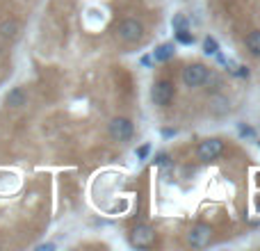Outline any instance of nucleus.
Wrapping results in <instances>:
<instances>
[{
    "mask_svg": "<svg viewBox=\"0 0 260 251\" xmlns=\"http://www.w3.org/2000/svg\"><path fill=\"white\" fill-rule=\"evenodd\" d=\"M146 153H148V146H142V148L137 151V155H139V158H146Z\"/></svg>",
    "mask_w": 260,
    "mask_h": 251,
    "instance_id": "15",
    "label": "nucleus"
},
{
    "mask_svg": "<svg viewBox=\"0 0 260 251\" xmlns=\"http://www.w3.org/2000/svg\"><path fill=\"white\" fill-rule=\"evenodd\" d=\"M110 135H112V139H117V142H128V139L133 137V123L123 117L112 119V121H110Z\"/></svg>",
    "mask_w": 260,
    "mask_h": 251,
    "instance_id": "7",
    "label": "nucleus"
},
{
    "mask_svg": "<svg viewBox=\"0 0 260 251\" xmlns=\"http://www.w3.org/2000/svg\"><path fill=\"white\" fill-rule=\"evenodd\" d=\"M157 165H165V162H167V155H157Z\"/></svg>",
    "mask_w": 260,
    "mask_h": 251,
    "instance_id": "16",
    "label": "nucleus"
},
{
    "mask_svg": "<svg viewBox=\"0 0 260 251\" xmlns=\"http://www.w3.org/2000/svg\"><path fill=\"white\" fill-rule=\"evenodd\" d=\"M142 35H144V27L135 18H126V21H121L117 25V37L123 44H135V41L142 39Z\"/></svg>",
    "mask_w": 260,
    "mask_h": 251,
    "instance_id": "1",
    "label": "nucleus"
},
{
    "mask_svg": "<svg viewBox=\"0 0 260 251\" xmlns=\"http://www.w3.org/2000/svg\"><path fill=\"white\" fill-rule=\"evenodd\" d=\"M130 240H133V244H135V247H139V249H146V247H151V244L155 242V231H153L148 224H139L137 229L133 231V235H130Z\"/></svg>",
    "mask_w": 260,
    "mask_h": 251,
    "instance_id": "6",
    "label": "nucleus"
},
{
    "mask_svg": "<svg viewBox=\"0 0 260 251\" xmlns=\"http://www.w3.org/2000/svg\"><path fill=\"white\" fill-rule=\"evenodd\" d=\"M171 55H174V44H162L160 48L155 50V59H157V62H165V59H169Z\"/></svg>",
    "mask_w": 260,
    "mask_h": 251,
    "instance_id": "11",
    "label": "nucleus"
},
{
    "mask_svg": "<svg viewBox=\"0 0 260 251\" xmlns=\"http://www.w3.org/2000/svg\"><path fill=\"white\" fill-rule=\"evenodd\" d=\"M174 27H176V30H183V27H185V16H176L174 18Z\"/></svg>",
    "mask_w": 260,
    "mask_h": 251,
    "instance_id": "14",
    "label": "nucleus"
},
{
    "mask_svg": "<svg viewBox=\"0 0 260 251\" xmlns=\"http://www.w3.org/2000/svg\"><path fill=\"white\" fill-rule=\"evenodd\" d=\"M247 48L251 50L253 55H260V30H253L251 35L247 37Z\"/></svg>",
    "mask_w": 260,
    "mask_h": 251,
    "instance_id": "10",
    "label": "nucleus"
},
{
    "mask_svg": "<svg viewBox=\"0 0 260 251\" xmlns=\"http://www.w3.org/2000/svg\"><path fill=\"white\" fill-rule=\"evenodd\" d=\"M203 48H206L208 55H217V53H219V46H217V41L212 39V37H208V39L203 41Z\"/></svg>",
    "mask_w": 260,
    "mask_h": 251,
    "instance_id": "12",
    "label": "nucleus"
},
{
    "mask_svg": "<svg viewBox=\"0 0 260 251\" xmlns=\"http://www.w3.org/2000/svg\"><path fill=\"white\" fill-rule=\"evenodd\" d=\"M221 151H224V142H221L219 137H212V139L201 142L197 155H199V160L201 162H210V160H217V158L221 155Z\"/></svg>",
    "mask_w": 260,
    "mask_h": 251,
    "instance_id": "2",
    "label": "nucleus"
},
{
    "mask_svg": "<svg viewBox=\"0 0 260 251\" xmlns=\"http://www.w3.org/2000/svg\"><path fill=\"white\" fill-rule=\"evenodd\" d=\"M25 103H27V96H25V91H23L21 87H14V89L7 94V99H5V105H7V108H12V110L23 108Z\"/></svg>",
    "mask_w": 260,
    "mask_h": 251,
    "instance_id": "8",
    "label": "nucleus"
},
{
    "mask_svg": "<svg viewBox=\"0 0 260 251\" xmlns=\"http://www.w3.org/2000/svg\"><path fill=\"white\" fill-rule=\"evenodd\" d=\"M208 80V69L203 64H189L187 69H183V82L187 87H199Z\"/></svg>",
    "mask_w": 260,
    "mask_h": 251,
    "instance_id": "5",
    "label": "nucleus"
},
{
    "mask_svg": "<svg viewBox=\"0 0 260 251\" xmlns=\"http://www.w3.org/2000/svg\"><path fill=\"white\" fill-rule=\"evenodd\" d=\"M18 30H21V25H18L16 18H3L0 21V35L7 37V39H14L18 35Z\"/></svg>",
    "mask_w": 260,
    "mask_h": 251,
    "instance_id": "9",
    "label": "nucleus"
},
{
    "mask_svg": "<svg viewBox=\"0 0 260 251\" xmlns=\"http://www.w3.org/2000/svg\"><path fill=\"white\" fill-rule=\"evenodd\" d=\"M151 99H153V103L160 105V108L169 105L171 99H174V85H171L169 80H157L151 89Z\"/></svg>",
    "mask_w": 260,
    "mask_h": 251,
    "instance_id": "3",
    "label": "nucleus"
},
{
    "mask_svg": "<svg viewBox=\"0 0 260 251\" xmlns=\"http://www.w3.org/2000/svg\"><path fill=\"white\" fill-rule=\"evenodd\" d=\"M210 240H212V229L208 224L192 226V231H189V235H187V242L192 244V247H197V249L208 247V244H210Z\"/></svg>",
    "mask_w": 260,
    "mask_h": 251,
    "instance_id": "4",
    "label": "nucleus"
},
{
    "mask_svg": "<svg viewBox=\"0 0 260 251\" xmlns=\"http://www.w3.org/2000/svg\"><path fill=\"white\" fill-rule=\"evenodd\" d=\"M176 39H178L180 44H192L194 37L187 32V27H183V30H176Z\"/></svg>",
    "mask_w": 260,
    "mask_h": 251,
    "instance_id": "13",
    "label": "nucleus"
}]
</instances>
